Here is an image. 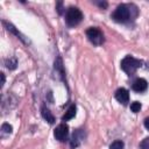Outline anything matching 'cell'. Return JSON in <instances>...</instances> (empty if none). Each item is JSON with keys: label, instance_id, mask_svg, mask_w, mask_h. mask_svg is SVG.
I'll return each instance as SVG.
<instances>
[{"label": "cell", "instance_id": "obj_1", "mask_svg": "<svg viewBox=\"0 0 149 149\" xmlns=\"http://www.w3.org/2000/svg\"><path fill=\"white\" fill-rule=\"evenodd\" d=\"M133 7H134V5L121 3L115 8V10L111 15V17L118 23H126L133 17V15H132V12H133L132 8Z\"/></svg>", "mask_w": 149, "mask_h": 149}, {"label": "cell", "instance_id": "obj_2", "mask_svg": "<svg viewBox=\"0 0 149 149\" xmlns=\"http://www.w3.org/2000/svg\"><path fill=\"white\" fill-rule=\"evenodd\" d=\"M141 66H142V62H141L140 59L134 58V57L130 56V55L126 56V57L121 61V63H120V68H121L128 76L134 74L135 71H136L139 68H141Z\"/></svg>", "mask_w": 149, "mask_h": 149}, {"label": "cell", "instance_id": "obj_3", "mask_svg": "<svg viewBox=\"0 0 149 149\" xmlns=\"http://www.w3.org/2000/svg\"><path fill=\"white\" fill-rule=\"evenodd\" d=\"M83 20V13L77 7H70L65 13V22L69 27H74L79 24Z\"/></svg>", "mask_w": 149, "mask_h": 149}, {"label": "cell", "instance_id": "obj_4", "mask_svg": "<svg viewBox=\"0 0 149 149\" xmlns=\"http://www.w3.org/2000/svg\"><path fill=\"white\" fill-rule=\"evenodd\" d=\"M86 36L88 38V41L94 44V45H101L105 41V37H104V34L102 31L97 28V27H91L86 30Z\"/></svg>", "mask_w": 149, "mask_h": 149}, {"label": "cell", "instance_id": "obj_5", "mask_svg": "<svg viewBox=\"0 0 149 149\" xmlns=\"http://www.w3.org/2000/svg\"><path fill=\"white\" fill-rule=\"evenodd\" d=\"M54 136H55L56 140H58L61 142H64L65 140H68V136H69V127H68V125L66 123L58 125L55 128Z\"/></svg>", "mask_w": 149, "mask_h": 149}, {"label": "cell", "instance_id": "obj_6", "mask_svg": "<svg viewBox=\"0 0 149 149\" xmlns=\"http://www.w3.org/2000/svg\"><path fill=\"white\" fill-rule=\"evenodd\" d=\"M85 139V132L83 129H76L70 139V147L72 149H76L80 146V143L84 141Z\"/></svg>", "mask_w": 149, "mask_h": 149}, {"label": "cell", "instance_id": "obj_7", "mask_svg": "<svg viewBox=\"0 0 149 149\" xmlns=\"http://www.w3.org/2000/svg\"><path fill=\"white\" fill-rule=\"evenodd\" d=\"M2 24L6 27V29H7L8 31H10L12 34H14V35H15L19 40H21L24 44H28V43H29V41H27V38H24V36H23V35H22V34H21V33H20V31H19V30H17V29L12 24V23H9V22H7V21L2 20Z\"/></svg>", "mask_w": 149, "mask_h": 149}, {"label": "cell", "instance_id": "obj_8", "mask_svg": "<svg viewBox=\"0 0 149 149\" xmlns=\"http://www.w3.org/2000/svg\"><path fill=\"white\" fill-rule=\"evenodd\" d=\"M132 88L135 91V92H144L147 88H148V83L144 78H136L133 84H132Z\"/></svg>", "mask_w": 149, "mask_h": 149}, {"label": "cell", "instance_id": "obj_9", "mask_svg": "<svg viewBox=\"0 0 149 149\" xmlns=\"http://www.w3.org/2000/svg\"><path fill=\"white\" fill-rule=\"evenodd\" d=\"M114 97H115V99H116L119 102H121V104H123V105H126V104L129 101V92H128L126 88H123V87L118 88V90L115 91Z\"/></svg>", "mask_w": 149, "mask_h": 149}, {"label": "cell", "instance_id": "obj_10", "mask_svg": "<svg viewBox=\"0 0 149 149\" xmlns=\"http://www.w3.org/2000/svg\"><path fill=\"white\" fill-rule=\"evenodd\" d=\"M41 114H42L43 119H44L45 121H48L49 123H54V122H55V116H54V114H52V113L50 112V109L47 108L45 106H42V108H41Z\"/></svg>", "mask_w": 149, "mask_h": 149}, {"label": "cell", "instance_id": "obj_11", "mask_svg": "<svg viewBox=\"0 0 149 149\" xmlns=\"http://www.w3.org/2000/svg\"><path fill=\"white\" fill-rule=\"evenodd\" d=\"M76 109H77L76 105L72 104V105L66 109V112L64 113V115L62 116V120H63V121H68V120H71L72 118H74V115H76Z\"/></svg>", "mask_w": 149, "mask_h": 149}, {"label": "cell", "instance_id": "obj_12", "mask_svg": "<svg viewBox=\"0 0 149 149\" xmlns=\"http://www.w3.org/2000/svg\"><path fill=\"white\" fill-rule=\"evenodd\" d=\"M5 64H6V66H7L9 70H14V69H16L17 61H16L15 57H10V58H8V59L5 61Z\"/></svg>", "mask_w": 149, "mask_h": 149}, {"label": "cell", "instance_id": "obj_13", "mask_svg": "<svg viewBox=\"0 0 149 149\" xmlns=\"http://www.w3.org/2000/svg\"><path fill=\"white\" fill-rule=\"evenodd\" d=\"M122 148H123V142L121 140H116L112 142L109 146V149H122Z\"/></svg>", "mask_w": 149, "mask_h": 149}, {"label": "cell", "instance_id": "obj_14", "mask_svg": "<svg viewBox=\"0 0 149 149\" xmlns=\"http://www.w3.org/2000/svg\"><path fill=\"white\" fill-rule=\"evenodd\" d=\"M141 107H142V106H141V102H139V101H134V102L130 104V109H132V112H134V113L140 112Z\"/></svg>", "mask_w": 149, "mask_h": 149}, {"label": "cell", "instance_id": "obj_15", "mask_svg": "<svg viewBox=\"0 0 149 149\" xmlns=\"http://www.w3.org/2000/svg\"><path fill=\"white\" fill-rule=\"evenodd\" d=\"M12 130H13V128H12V126H10L9 123H3V125L1 126V132H2V133L10 134V133H12Z\"/></svg>", "mask_w": 149, "mask_h": 149}, {"label": "cell", "instance_id": "obj_16", "mask_svg": "<svg viewBox=\"0 0 149 149\" xmlns=\"http://www.w3.org/2000/svg\"><path fill=\"white\" fill-rule=\"evenodd\" d=\"M140 149H149V137H146L140 143Z\"/></svg>", "mask_w": 149, "mask_h": 149}, {"label": "cell", "instance_id": "obj_17", "mask_svg": "<svg viewBox=\"0 0 149 149\" xmlns=\"http://www.w3.org/2000/svg\"><path fill=\"white\" fill-rule=\"evenodd\" d=\"M56 9H57V12H58L59 14H63V12H64L63 9H64V8H63V2H62V1H59V2L56 3Z\"/></svg>", "mask_w": 149, "mask_h": 149}, {"label": "cell", "instance_id": "obj_18", "mask_svg": "<svg viewBox=\"0 0 149 149\" xmlns=\"http://www.w3.org/2000/svg\"><path fill=\"white\" fill-rule=\"evenodd\" d=\"M95 3H97V5L99 6V7H101L102 9H105V8L107 7V5H108V3L106 2V1H102V2H97V1H95Z\"/></svg>", "mask_w": 149, "mask_h": 149}, {"label": "cell", "instance_id": "obj_19", "mask_svg": "<svg viewBox=\"0 0 149 149\" xmlns=\"http://www.w3.org/2000/svg\"><path fill=\"white\" fill-rule=\"evenodd\" d=\"M143 125H144V127H146V128L149 130V118H146V119H144Z\"/></svg>", "mask_w": 149, "mask_h": 149}, {"label": "cell", "instance_id": "obj_20", "mask_svg": "<svg viewBox=\"0 0 149 149\" xmlns=\"http://www.w3.org/2000/svg\"><path fill=\"white\" fill-rule=\"evenodd\" d=\"M0 76H1V86H3V84H5V73L1 72Z\"/></svg>", "mask_w": 149, "mask_h": 149}]
</instances>
